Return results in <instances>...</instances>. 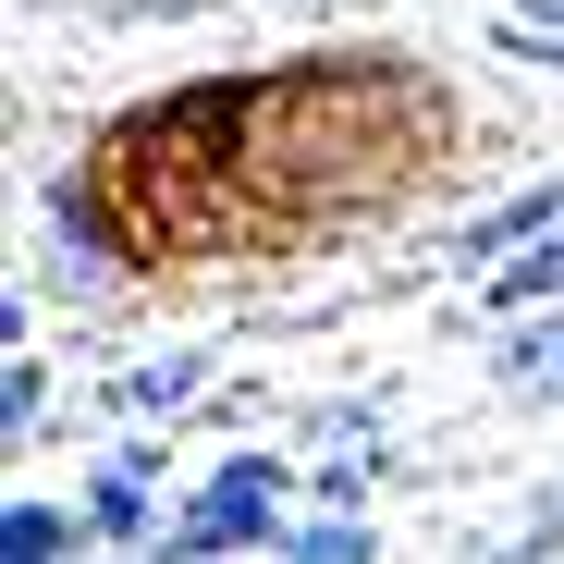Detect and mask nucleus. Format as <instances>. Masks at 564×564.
I'll return each mask as SVG.
<instances>
[{
  "label": "nucleus",
  "mask_w": 564,
  "mask_h": 564,
  "mask_svg": "<svg viewBox=\"0 0 564 564\" xmlns=\"http://www.w3.org/2000/svg\"><path fill=\"white\" fill-rule=\"evenodd\" d=\"M0 552H25V564H37V552H62V516H13V528H0Z\"/></svg>",
  "instance_id": "39448f33"
},
{
  "label": "nucleus",
  "mask_w": 564,
  "mask_h": 564,
  "mask_svg": "<svg viewBox=\"0 0 564 564\" xmlns=\"http://www.w3.org/2000/svg\"><path fill=\"white\" fill-rule=\"evenodd\" d=\"M184 393H197V356H160V368L123 381V405H184Z\"/></svg>",
  "instance_id": "7ed1b4c3"
},
{
  "label": "nucleus",
  "mask_w": 564,
  "mask_h": 564,
  "mask_svg": "<svg viewBox=\"0 0 564 564\" xmlns=\"http://www.w3.org/2000/svg\"><path fill=\"white\" fill-rule=\"evenodd\" d=\"M258 528H270V466L246 454V466H221V491L184 516V552H246Z\"/></svg>",
  "instance_id": "f03ea898"
},
{
  "label": "nucleus",
  "mask_w": 564,
  "mask_h": 564,
  "mask_svg": "<svg viewBox=\"0 0 564 564\" xmlns=\"http://www.w3.org/2000/svg\"><path fill=\"white\" fill-rule=\"evenodd\" d=\"M479 246L503 258V270H491L503 295H552V282H564V197H528V209H516V221H491Z\"/></svg>",
  "instance_id": "f257e3e1"
},
{
  "label": "nucleus",
  "mask_w": 564,
  "mask_h": 564,
  "mask_svg": "<svg viewBox=\"0 0 564 564\" xmlns=\"http://www.w3.org/2000/svg\"><path fill=\"white\" fill-rule=\"evenodd\" d=\"M503 37H516V50H564V0H516Z\"/></svg>",
  "instance_id": "20e7f679"
}]
</instances>
